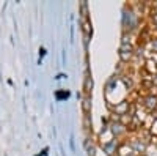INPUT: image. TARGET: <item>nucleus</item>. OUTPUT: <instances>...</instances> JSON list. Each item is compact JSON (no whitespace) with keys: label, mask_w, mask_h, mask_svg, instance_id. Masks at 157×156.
<instances>
[{"label":"nucleus","mask_w":157,"mask_h":156,"mask_svg":"<svg viewBox=\"0 0 157 156\" xmlns=\"http://www.w3.org/2000/svg\"><path fill=\"white\" fill-rule=\"evenodd\" d=\"M141 106L143 109H145L146 112H154L157 110V95H146V96H143L141 99Z\"/></svg>","instance_id":"1"},{"label":"nucleus","mask_w":157,"mask_h":156,"mask_svg":"<svg viewBox=\"0 0 157 156\" xmlns=\"http://www.w3.org/2000/svg\"><path fill=\"white\" fill-rule=\"evenodd\" d=\"M132 57H134V47H132V44H130V43L121 44L120 46V58H121V62L127 63Z\"/></svg>","instance_id":"2"},{"label":"nucleus","mask_w":157,"mask_h":156,"mask_svg":"<svg viewBox=\"0 0 157 156\" xmlns=\"http://www.w3.org/2000/svg\"><path fill=\"white\" fill-rule=\"evenodd\" d=\"M110 106V109L118 115V117H123V115H126V114H129V110H130V104L129 101H120V102H116V106H112V104H109Z\"/></svg>","instance_id":"3"},{"label":"nucleus","mask_w":157,"mask_h":156,"mask_svg":"<svg viewBox=\"0 0 157 156\" xmlns=\"http://www.w3.org/2000/svg\"><path fill=\"white\" fill-rule=\"evenodd\" d=\"M110 131H112V134L113 136H121V134H124L126 131H127V128L120 122V120H116V122H113L112 125H110Z\"/></svg>","instance_id":"4"},{"label":"nucleus","mask_w":157,"mask_h":156,"mask_svg":"<svg viewBox=\"0 0 157 156\" xmlns=\"http://www.w3.org/2000/svg\"><path fill=\"white\" fill-rule=\"evenodd\" d=\"M143 71H146L149 76H155L157 74V60L154 57L148 58L146 63H145V68H143Z\"/></svg>","instance_id":"5"},{"label":"nucleus","mask_w":157,"mask_h":156,"mask_svg":"<svg viewBox=\"0 0 157 156\" xmlns=\"http://www.w3.org/2000/svg\"><path fill=\"white\" fill-rule=\"evenodd\" d=\"M134 150H132V147H130V144L129 142H126V144H121L120 147H118V151H116V154L118 156H134Z\"/></svg>","instance_id":"6"},{"label":"nucleus","mask_w":157,"mask_h":156,"mask_svg":"<svg viewBox=\"0 0 157 156\" xmlns=\"http://www.w3.org/2000/svg\"><path fill=\"white\" fill-rule=\"evenodd\" d=\"M91 90H93V79H91L90 71L86 70V74H85V82H83V92H85V96H90Z\"/></svg>","instance_id":"7"},{"label":"nucleus","mask_w":157,"mask_h":156,"mask_svg":"<svg viewBox=\"0 0 157 156\" xmlns=\"http://www.w3.org/2000/svg\"><path fill=\"white\" fill-rule=\"evenodd\" d=\"M118 147H120V145H118V142L113 139L112 142H109V144H104V151H105L109 156H113L118 151Z\"/></svg>","instance_id":"8"},{"label":"nucleus","mask_w":157,"mask_h":156,"mask_svg":"<svg viewBox=\"0 0 157 156\" xmlns=\"http://www.w3.org/2000/svg\"><path fill=\"white\" fill-rule=\"evenodd\" d=\"M130 147H132V150L135 153H143L146 150V145H145V142H141L140 139H134L132 142H130Z\"/></svg>","instance_id":"9"},{"label":"nucleus","mask_w":157,"mask_h":156,"mask_svg":"<svg viewBox=\"0 0 157 156\" xmlns=\"http://www.w3.org/2000/svg\"><path fill=\"white\" fill-rule=\"evenodd\" d=\"M82 110L85 115H90L91 112V96H85L83 101H82Z\"/></svg>","instance_id":"10"},{"label":"nucleus","mask_w":157,"mask_h":156,"mask_svg":"<svg viewBox=\"0 0 157 156\" xmlns=\"http://www.w3.org/2000/svg\"><path fill=\"white\" fill-rule=\"evenodd\" d=\"M151 133L154 136H157V115L154 117V120H152V125H151Z\"/></svg>","instance_id":"11"},{"label":"nucleus","mask_w":157,"mask_h":156,"mask_svg":"<svg viewBox=\"0 0 157 156\" xmlns=\"http://www.w3.org/2000/svg\"><path fill=\"white\" fill-rule=\"evenodd\" d=\"M151 21L154 22V27L157 29V13H155V11H152V13H151Z\"/></svg>","instance_id":"12"},{"label":"nucleus","mask_w":157,"mask_h":156,"mask_svg":"<svg viewBox=\"0 0 157 156\" xmlns=\"http://www.w3.org/2000/svg\"><path fill=\"white\" fill-rule=\"evenodd\" d=\"M151 47H152L154 52H157V38H152L151 40Z\"/></svg>","instance_id":"13"}]
</instances>
